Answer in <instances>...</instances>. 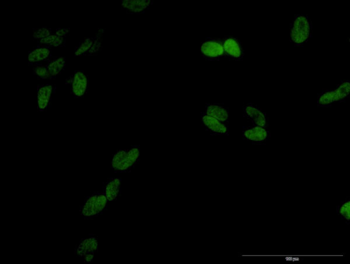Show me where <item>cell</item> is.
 <instances>
[{"mask_svg":"<svg viewBox=\"0 0 350 264\" xmlns=\"http://www.w3.org/2000/svg\"><path fill=\"white\" fill-rule=\"evenodd\" d=\"M224 58L230 61L241 62L245 55V51L240 40L231 35H226L221 38Z\"/></svg>","mask_w":350,"mask_h":264,"instance_id":"cell-3","label":"cell"},{"mask_svg":"<svg viewBox=\"0 0 350 264\" xmlns=\"http://www.w3.org/2000/svg\"><path fill=\"white\" fill-rule=\"evenodd\" d=\"M127 152H128V149L119 150L113 155L111 162V168L113 173L116 171L119 165H121L123 160L125 158Z\"/></svg>","mask_w":350,"mask_h":264,"instance_id":"cell-18","label":"cell"},{"mask_svg":"<svg viewBox=\"0 0 350 264\" xmlns=\"http://www.w3.org/2000/svg\"><path fill=\"white\" fill-rule=\"evenodd\" d=\"M201 121L202 126L211 136H228L229 126L227 123L219 121L203 112L201 113Z\"/></svg>","mask_w":350,"mask_h":264,"instance_id":"cell-6","label":"cell"},{"mask_svg":"<svg viewBox=\"0 0 350 264\" xmlns=\"http://www.w3.org/2000/svg\"><path fill=\"white\" fill-rule=\"evenodd\" d=\"M335 102L334 89H325L319 93L317 99V105L320 108H329Z\"/></svg>","mask_w":350,"mask_h":264,"instance_id":"cell-15","label":"cell"},{"mask_svg":"<svg viewBox=\"0 0 350 264\" xmlns=\"http://www.w3.org/2000/svg\"><path fill=\"white\" fill-rule=\"evenodd\" d=\"M336 213L340 218L344 220L347 225L350 224V199L349 197L337 207Z\"/></svg>","mask_w":350,"mask_h":264,"instance_id":"cell-16","label":"cell"},{"mask_svg":"<svg viewBox=\"0 0 350 264\" xmlns=\"http://www.w3.org/2000/svg\"><path fill=\"white\" fill-rule=\"evenodd\" d=\"M199 52L202 58L207 61L212 62L221 61L224 58L221 38H206L200 45Z\"/></svg>","mask_w":350,"mask_h":264,"instance_id":"cell-2","label":"cell"},{"mask_svg":"<svg viewBox=\"0 0 350 264\" xmlns=\"http://www.w3.org/2000/svg\"><path fill=\"white\" fill-rule=\"evenodd\" d=\"M43 32V29H39L38 31H36L34 33V35H33V37H34L35 39H42Z\"/></svg>","mask_w":350,"mask_h":264,"instance_id":"cell-22","label":"cell"},{"mask_svg":"<svg viewBox=\"0 0 350 264\" xmlns=\"http://www.w3.org/2000/svg\"><path fill=\"white\" fill-rule=\"evenodd\" d=\"M53 87L52 85H43L38 87V109L45 111L50 103Z\"/></svg>","mask_w":350,"mask_h":264,"instance_id":"cell-13","label":"cell"},{"mask_svg":"<svg viewBox=\"0 0 350 264\" xmlns=\"http://www.w3.org/2000/svg\"><path fill=\"white\" fill-rule=\"evenodd\" d=\"M34 71L35 74L37 75L39 78H41L43 79L49 78L48 70H47V68H45L44 66L36 67Z\"/></svg>","mask_w":350,"mask_h":264,"instance_id":"cell-19","label":"cell"},{"mask_svg":"<svg viewBox=\"0 0 350 264\" xmlns=\"http://www.w3.org/2000/svg\"><path fill=\"white\" fill-rule=\"evenodd\" d=\"M313 23L307 14L295 15L289 25V41L294 47H303L312 38Z\"/></svg>","mask_w":350,"mask_h":264,"instance_id":"cell-1","label":"cell"},{"mask_svg":"<svg viewBox=\"0 0 350 264\" xmlns=\"http://www.w3.org/2000/svg\"><path fill=\"white\" fill-rule=\"evenodd\" d=\"M334 89L335 102L340 103L345 102L350 97V81L349 80H342Z\"/></svg>","mask_w":350,"mask_h":264,"instance_id":"cell-12","label":"cell"},{"mask_svg":"<svg viewBox=\"0 0 350 264\" xmlns=\"http://www.w3.org/2000/svg\"><path fill=\"white\" fill-rule=\"evenodd\" d=\"M243 115L252 125L269 128L270 123L266 112L254 103H246L243 105Z\"/></svg>","mask_w":350,"mask_h":264,"instance_id":"cell-5","label":"cell"},{"mask_svg":"<svg viewBox=\"0 0 350 264\" xmlns=\"http://www.w3.org/2000/svg\"><path fill=\"white\" fill-rule=\"evenodd\" d=\"M50 34H51V31H50L49 29H43V32L42 33V38L49 37Z\"/></svg>","mask_w":350,"mask_h":264,"instance_id":"cell-24","label":"cell"},{"mask_svg":"<svg viewBox=\"0 0 350 264\" xmlns=\"http://www.w3.org/2000/svg\"><path fill=\"white\" fill-rule=\"evenodd\" d=\"M140 158V145L132 146L128 149L126 155L115 173H129L138 165Z\"/></svg>","mask_w":350,"mask_h":264,"instance_id":"cell-7","label":"cell"},{"mask_svg":"<svg viewBox=\"0 0 350 264\" xmlns=\"http://www.w3.org/2000/svg\"><path fill=\"white\" fill-rule=\"evenodd\" d=\"M243 139L256 145H265L271 138V130L269 128L254 125L243 126Z\"/></svg>","mask_w":350,"mask_h":264,"instance_id":"cell-4","label":"cell"},{"mask_svg":"<svg viewBox=\"0 0 350 264\" xmlns=\"http://www.w3.org/2000/svg\"><path fill=\"white\" fill-rule=\"evenodd\" d=\"M153 3L152 0H125L122 6L129 14H141L147 11Z\"/></svg>","mask_w":350,"mask_h":264,"instance_id":"cell-8","label":"cell"},{"mask_svg":"<svg viewBox=\"0 0 350 264\" xmlns=\"http://www.w3.org/2000/svg\"><path fill=\"white\" fill-rule=\"evenodd\" d=\"M95 256L93 254H88V255H85L83 258L84 259L85 263H91Z\"/></svg>","mask_w":350,"mask_h":264,"instance_id":"cell-20","label":"cell"},{"mask_svg":"<svg viewBox=\"0 0 350 264\" xmlns=\"http://www.w3.org/2000/svg\"><path fill=\"white\" fill-rule=\"evenodd\" d=\"M69 82L71 83V91L76 97H81L87 91L88 77L81 71L76 72Z\"/></svg>","mask_w":350,"mask_h":264,"instance_id":"cell-10","label":"cell"},{"mask_svg":"<svg viewBox=\"0 0 350 264\" xmlns=\"http://www.w3.org/2000/svg\"><path fill=\"white\" fill-rule=\"evenodd\" d=\"M63 41V36H58V38H56V41L52 43V45L54 46H58L59 45H61V43H62Z\"/></svg>","mask_w":350,"mask_h":264,"instance_id":"cell-21","label":"cell"},{"mask_svg":"<svg viewBox=\"0 0 350 264\" xmlns=\"http://www.w3.org/2000/svg\"><path fill=\"white\" fill-rule=\"evenodd\" d=\"M69 32V30L68 29H62L61 31H59L58 32H57L56 33V35L59 36H65Z\"/></svg>","mask_w":350,"mask_h":264,"instance_id":"cell-23","label":"cell"},{"mask_svg":"<svg viewBox=\"0 0 350 264\" xmlns=\"http://www.w3.org/2000/svg\"><path fill=\"white\" fill-rule=\"evenodd\" d=\"M79 211L81 216H84L85 219L95 218V193H93L91 196L86 197L84 200V205L81 206Z\"/></svg>","mask_w":350,"mask_h":264,"instance_id":"cell-14","label":"cell"},{"mask_svg":"<svg viewBox=\"0 0 350 264\" xmlns=\"http://www.w3.org/2000/svg\"><path fill=\"white\" fill-rule=\"evenodd\" d=\"M204 112L219 121L229 123V108L223 103H206Z\"/></svg>","mask_w":350,"mask_h":264,"instance_id":"cell-9","label":"cell"},{"mask_svg":"<svg viewBox=\"0 0 350 264\" xmlns=\"http://www.w3.org/2000/svg\"><path fill=\"white\" fill-rule=\"evenodd\" d=\"M122 179L119 178H109L103 183V192L108 202H113L119 198L121 194Z\"/></svg>","mask_w":350,"mask_h":264,"instance_id":"cell-11","label":"cell"},{"mask_svg":"<svg viewBox=\"0 0 350 264\" xmlns=\"http://www.w3.org/2000/svg\"><path fill=\"white\" fill-rule=\"evenodd\" d=\"M108 200L102 193L95 192V210L96 217H98L105 211L107 208Z\"/></svg>","mask_w":350,"mask_h":264,"instance_id":"cell-17","label":"cell"}]
</instances>
